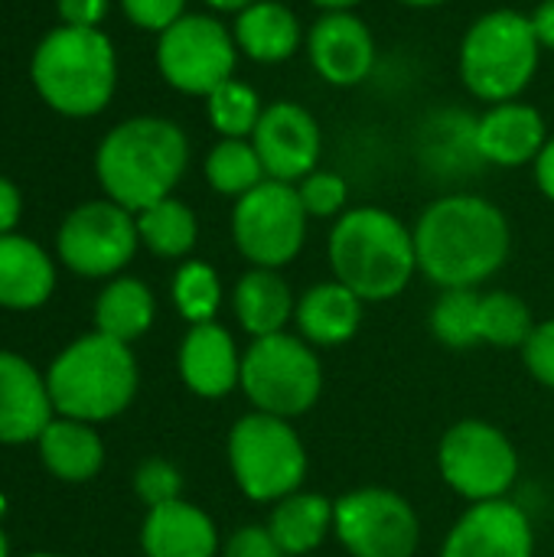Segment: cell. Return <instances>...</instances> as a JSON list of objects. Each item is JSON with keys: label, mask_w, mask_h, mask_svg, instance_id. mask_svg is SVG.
Masks as SVG:
<instances>
[{"label": "cell", "mask_w": 554, "mask_h": 557, "mask_svg": "<svg viewBox=\"0 0 554 557\" xmlns=\"http://www.w3.org/2000/svg\"><path fill=\"white\" fill-rule=\"evenodd\" d=\"M235 486L245 499L274 506L297 493L307 480V447L291 421L251 411L238 418L225 441Z\"/></svg>", "instance_id": "52a82bcc"}, {"label": "cell", "mask_w": 554, "mask_h": 557, "mask_svg": "<svg viewBox=\"0 0 554 557\" xmlns=\"http://www.w3.org/2000/svg\"><path fill=\"white\" fill-rule=\"evenodd\" d=\"M206 111H209V121L212 127L222 134V137H235V140H251L264 108H261V98L255 95L251 85L245 82H235L229 78L225 85H219L209 98H206Z\"/></svg>", "instance_id": "d6a6232c"}, {"label": "cell", "mask_w": 554, "mask_h": 557, "mask_svg": "<svg viewBox=\"0 0 554 557\" xmlns=\"http://www.w3.org/2000/svg\"><path fill=\"white\" fill-rule=\"evenodd\" d=\"M539 55L542 46L526 13L490 10L464 33L460 78L467 91L483 101H516L529 88L539 69Z\"/></svg>", "instance_id": "8992f818"}, {"label": "cell", "mask_w": 554, "mask_h": 557, "mask_svg": "<svg viewBox=\"0 0 554 557\" xmlns=\"http://www.w3.org/2000/svg\"><path fill=\"white\" fill-rule=\"evenodd\" d=\"M170 294H173L176 313L189 326L212 323L222 307V281H219L216 268L206 261H183L173 274Z\"/></svg>", "instance_id": "4dcf8cb0"}, {"label": "cell", "mask_w": 554, "mask_h": 557, "mask_svg": "<svg viewBox=\"0 0 554 557\" xmlns=\"http://www.w3.org/2000/svg\"><path fill=\"white\" fill-rule=\"evenodd\" d=\"M219 548L222 545L212 516L186 499L153 506L144 516L140 525L144 557H216Z\"/></svg>", "instance_id": "ffe728a7"}, {"label": "cell", "mask_w": 554, "mask_h": 557, "mask_svg": "<svg viewBox=\"0 0 554 557\" xmlns=\"http://www.w3.org/2000/svg\"><path fill=\"white\" fill-rule=\"evenodd\" d=\"M134 493L147 509L176 503L183 499V473L170 460L150 457L134 470Z\"/></svg>", "instance_id": "e575fe53"}, {"label": "cell", "mask_w": 554, "mask_h": 557, "mask_svg": "<svg viewBox=\"0 0 554 557\" xmlns=\"http://www.w3.org/2000/svg\"><path fill=\"white\" fill-rule=\"evenodd\" d=\"M56 290V264L26 235H0V307L36 310Z\"/></svg>", "instance_id": "7402d4cb"}, {"label": "cell", "mask_w": 554, "mask_h": 557, "mask_svg": "<svg viewBox=\"0 0 554 557\" xmlns=\"http://www.w3.org/2000/svg\"><path fill=\"white\" fill-rule=\"evenodd\" d=\"M29 78L39 98L65 117L108 108L118 85V55L98 26H56L33 52Z\"/></svg>", "instance_id": "5b68a950"}, {"label": "cell", "mask_w": 554, "mask_h": 557, "mask_svg": "<svg viewBox=\"0 0 554 557\" xmlns=\"http://www.w3.org/2000/svg\"><path fill=\"white\" fill-rule=\"evenodd\" d=\"M108 13V0H59L65 26H98Z\"/></svg>", "instance_id": "f35d334b"}, {"label": "cell", "mask_w": 554, "mask_h": 557, "mask_svg": "<svg viewBox=\"0 0 554 557\" xmlns=\"http://www.w3.org/2000/svg\"><path fill=\"white\" fill-rule=\"evenodd\" d=\"M532 310L509 290L480 294V343L496 349H522L532 336Z\"/></svg>", "instance_id": "f546056e"}, {"label": "cell", "mask_w": 554, "mask_h": 557, "mask_svg": "<svg viewBox=\"0 0 554 557\" xmlns=\"http://www.w3.org/2000/svg\"><path fill=\"white\" fill-rule=\"evenodd\" d=\"M189 163V140L180 124L167 117H131L111 127L95 153V173L111 202L127 212L173 196Z\"/></svg>", "instance_id": "7a4b0ae2"}, {"label": "cell", "mask_w": 554, "mask_h": 557, "mask_svg": "<svg viewBox=\"0 0 554 557\" xmlns=\"http://www.w3.org/2000/svg\"><path fill=\"white\" fill-rule=\"evenodd\" d=\"M535 183L554 202V137L542 147V153L535 157Z\"/></svg>", "instance_id": "b9f144b4"}, {"label": "cell", "mask_w": 554, "mask_h": 557, "mask_svg": "<svg viewBox=\"0 0 554 557\" xmlns=\"http://www.w3.org/2000/svg\"><path fill=\"white\" fill-rule=\"evenodd\" d=\"M127 20L140 29L163 33L186 13V0H121Z\"/></svg>", "instance_id": "8d00e7d4"}, {"label": "cell", "mask_w": 554, "mask_h": 557, "mask_svg": "<svg viewBox=\"0 0 554 557\" xmlns=\"http://www.w3.org/2000/svg\"><path fill=\"white\" fill-rule=\"evenodd\" d=\"M20 212H23V196H20L16 183L0 176V235H10L16 228Z\"/></svg>", "instance_id": "ab89813d"}, {"label": "cell", "mask_w": 554, "mask_h": 557, "mask_svg": "<svg viewBox=\"0 0 554 557\" xmlns=\"http://www.w3.org/2000/svg\"><path fill=\"white\" fill-rule=\"evenodd\" d=\"M431 333L447 349H470L480 343V294L473 287L441 290L431 310Z\"/></svg>", "instance_id": "1f68e13d"}, {"label": "cell", "mask_w": 554, "mask_h": 557, "mask_svg": "<svg viewBox=\"0 0 554 557\" xmlns=\"http://www.w3.org/2000/svg\"><path fill=\"white\" fill-rule=\"evenodd\" d=\"M529 20H532V29H535L539 46L554 52V0H542Z\"/></svg>", "instance_id": "60d3db41"}, {"label": "cell", "mask_w": 554, "mask_h": 557, "mask_svg": "<svg viewBox=\"0 0 554 557\" xmlns=\"http://www.w3.org/2000/svg\"><path fill=\"white\" fill-rule=\"evenodd\" d=\"M39 463L62 483H88L104 467V441L95 424L75 418H52L36 441Z\"/></svg>", "instance_id": "603a6c76"}, {"label": "cell", "mask_w": 554, "mask_h": 557, "mask_svg": "<svg viewBox=\"0 0 554 557\" xmlns=\"http://www.w3.org/2000/svg\"><path fill=\"white\" fill-rule=\"evenodd\" d=\"M238 46L225 23L206 13H183L160 33L157 69L176 91L209 98L235 72Z\"/></svg>", "instance_id": "8fae6325"}, {"label": "cell", "mask_w": 554, "mask_h": 557, "mask_svg": "<svg viewBox=\"0 0 554 557\" xmlns=\"http://www.w3.org/2000/svg\"><path fill=\"white\" fill-rule=\"evenodd\" d=\"M3 509H7V499L0 496V516H3Z\"/></svg>", "instance_id": "c3c4849f"}, {"label": "cell", "mask_w": 554, "mask_h": 557, "mask_svg": "<svg viewBox=\"0 0 554 557\" xmlns=\"http://www.w3.org/2000/svg\"><path fill=\"white\" fill-rule=\"evenodd\" d=\"M140 245L137 215L111 199L75 206L56 235L59 261L78 277H118Z\"/></svg>", "instance_id": "7c38bea8"}, {"label": "cell", "mask_w": 554, "mask_h": 557, "mask_svg": "<svg viewBox=\"0 0 554 557\" xmlns=\"http://www.w3.org/2000/svg\"><path fill=\"white\" fill-rule=\"evenodd\" d=\"M0 557H10V542H7L3 529H0Z\"/></svg>", "instance_id": "bcb514c9"}, {"label": "cell", "mask_w": 554, "mask_h": 557, "mask_svg": "<svg viewBox=\"0 0 554 557\" xmlns=\"http://www.w3.org/2000/svg\"><path fill=\"white\" fill-rule=\"evenodd\" d=\"M52 418L46 375L29 359L0 349V444H36Z\"/></svg>", "instance_id": "e0dca14e"}, {"label": "cell", "mask_w": 554, "mask_h": 557, "mask_svg": "<svg viewBox=\"0 0 554 557\" xmlns=\"http://www.w3.org/2000/svg\"><path fill=\"white\" fill-rule=\"evenodd\" d=\"M212 10H225V13H238V10H245L248 3H255V0H206Z\"/></svg>", "instance_id": "ee69618b"}, {"label": "cell", "mask_w": 554, "mask_h": 557, "mask_svg": "<svg viewBox=\"0 0 554 557\" xmlns=\"http://www.w3.org/2000/svg\"><path fill=\"white\" fill-rule=\"evenodd\" d=\"M398 3H405V7H421V10H428V7H441V3H447V0H398Z\"/></svg>", "instance_id": "f6af8a7d"}, {"label": "cell", "mask_w": 554, "mask_h": 557, "mask_svg": "<svg viewBox=\"0 0 554 557\" xmlns=\"http://www.w3.org/2000/svg\"><path fill=\"white\" fill-rule=\"evenodd\" d=\"M333 277L362 304L395 300L418 274L415 232L379 206L346 209L327 242Z\"/></svg>", "instance_id": "3957f363"}, {"label": "cell", "mask_w": 554, "mask_h": 557, "mask_svg": "<svg viewBox=\"0 0 554 557\" xmlns=\"http://www.w3.org/2000/svg\"><path fill=\"white\" fill-rule=\"evenodd\" d=\"M176 369L183 385L199 398H225L238 388L242 375V352L232 339V333L222 323H196L186 330Z\"/></svg>", "instance_id": "ac0fdd59"}, {"label": "cell", "mask_w": 554, "mask_h": 557, "mask_svg": "<svg viewBox=\"0 0 554 557\" xmlns=\"http://www.w3.org/2000/svg\"><path fill=\"white\" fill-rule=\"evenodd\" d=\"M153 290L137 277H111L95 300V330L127 346L153 326Z\"/></svg>", "instance_id": "4316f807"}, {"label": "cell", "mask_w": 554, "mask_h": 557, "mask_svg": "<svg viewBox=\"0 0 554 557\" xmlns=\"http://www.w3.org/2000/svg\"><path fill=\"white\" fill-rule=\"evenodd\" d=\"M438 470L444 483L473 503L506 499L519 480V454L513 441L490 421L467 418L447 428L438 444Z\"/></svg>", "instance_id": "9c48e42d"}, {"label": "cell", "mask_w": 554, "mask_h": 557, "mask_svg": "<svg viewBox=\"0 0 554 557\" xmlns=\"http://www.w3.org/2000/svg\"><path fill=\"white\" fill-rule=\"evenodd\" d=\"M545 144H549L545 117L539 114V108L526 101L493 104L473 127V150L496 166L535 163Z\"/></svg>", "instance_id": "d6986e66"}, {"label": "cell", "mask_w": 554, "mask_h": 557, "mask_svg": "<svg viewBox=\"0 0 554 557\" xmlns=\"http://www.w3.org/2000/svg\"><path fill=\"white\" fill-rule=\"evenodd\" d=\"M362 307L366 304L346 284L333 277V281L307 287L297 297L294 323H297L300 339H307L313 349H333V346L349 343L359 333Z\"/></svg>", "instance_id": "44dd1931"}, {"label": "cell", "mask_w": 554, "mask_h": 557, "mask_svg": "<svg viewBox=\"0 0 554 557\" xmlns=\"http://www.w3.org/2000/svg\"><path fill=\"white\" fill-rule=\"evenodd\" d=\"M313 7H320V10H327V13H333V10H353L356 3H362V0H310Z\"/></svg>", "instance_id": "7bdbcfd3"}, {"label": "cell", "mask_w": 554, "mask_h": 557, "mask_svg": "<svg viewBox=\"0 0 554 557\" xmlns=\"http://www.w3.org/2000/svg\"><path fill=\"white\" fill-rule=\"evenodd\" d=\"M26 557H62V555H52V552H36V555H26Z\"/></svg>", "instance_id": "7dc6e473"}, {"label": "cell", "mask_w": 554, "mask_h": 557, "mask_svg": "<svg viewBox=\"0 0 554 557\" xmlns=\"http://www.w3.org/2000/svg\"><path fill=\"white\" fill-rule=\"evenodd\" d=\"M251 144L261 157L264 176L281 183H300L317 170L320 160V124L297 101H274L264 108Z\"/></svg>", "instance_id": "5bb4252c"}, {"label": "cell", "mask_w": 554, "mask_h": 557, "mask_svg": "<svg viewBox=\"0 0 554 557\" xmlns=\"http://www.w3.org/2000/svg\"><path fill=\"white\" fill-rule=\"evenodd\" d=\"M333 535L349 557H415L421 545V519L405 496L366 486L336 499Z\"/></svg>", "instance_id": "4fadbf2b"}, {"label": "cell", "mask_w": 554, "mask_h": 557, "mask_svg": "<svg viewBox=\"0 0 554 557\" xmlns=\"http://www.w3.org/2000/svg\"><path fill=\"white\" fill-rule=\"evenodd\" d=\"M307 209L294 183L264 180L232 209V238L251 268H284L307 242Z\"/></svg>", "instance_id": "30bf717a"}, {"label": "cell", "mask_w": 554, "mask_h": 557, "mask_svg": "<svg viewBox=\"0 0 554 557\" xmlns=\"http://www.w3.org/2000/svg\"><path fill=\"white\" fill-rule=\"evenodd\" d=\"M238 388L255 411L294 421L320 401L323 366L317 349L294 333L258 336L242 352Z\"/></svg>", "instance_id": "ba28073f"}, {"label": "cell", "mask_w": 554, "mask_h": 557, "mask_svg": "<svg viewBox=\"0 0 554 557\" xmlns=\"http://www.w3.org/2000/svg\"><path fill=\"white\" fill-rule=\"evenodd\" d=\"M222 557H291L268 532V525H242L235 529L225 545H222Z\"/></svg>", "instance_id": "74e56055"}, {"label": "cell", "mask_w": 554, "mask_h": 557, "mask_svg": "<svg viewBox=\"0 0 554 557\" xmlns=\"http://www.w3.org/2000/svg\"><path fill=\"white\" fill-rule=\"evenodd\" d=\"M297 193H300V202H304L310 219H333V215L346 212L349 186H346V180L340 173L313 170L310 176L300 180Z\"/></svg>", "instance_id": "836d02e7"}, {"label": "cell", "mask_w": 554, "mask_h": 557, "mask_svg": "<svg viewBox=\"0 0 554 557\" xmlns=\"http://www.w3.org/2000/svg\"><path fill=\"white\" fill-rule=\"evenodd\" d=\"M137 235L140 245H147V251H153L157 258H186L196 248L199 222L186 202L167 196L137 212Z\"/></svg>", "instance_id": "83f0119b"}, {"label": "cell", "mask_w": 554, "mask_h": 557, "mask_svg": "<svg viewBox=\"0 0 554 557\" xmlns=\"http://www.w3.org/2000/svg\"><path fill=\"white\" fill-rule=\"evenodd\" d=\"M268 176H264L261 157H258L251 140L222 137L206 157V183L222 196L242 199L245 193H251Z\"/></svg>", "instance_id": "f1b7e54d"}, {"label": "cell", "mask_w": 554, "mask_h": 557, "mask_svg": "<svg viewBox=\"0 0 554 557\" xmlns=\"http://www.w3.org/2000/svg\"><path fill=\"white\" fill-rule=\"evenodd\" d=\"M522 359H526L529 375H532L539 385L554 388V320L535 323L532 336H529L526 346H522Z\"/></svg>", "instance_id": "d590c367"}, {"label": "cell", "mask_w": 554, "mask_h": 557, "mask_svg": "<svg viewBox=\"0 0 554 557\" xmlns=\"http://www.w3.org/2000/svg\"><path fill=\"white\" fill-rule=\"evenodd\" d=\"M336 503L320 493H291L287 499L271 506L268 532L291 557H304L317 552L333 535Z\"/></svg>", "instance_id": "484cf974"}, {"label": "cell", "mask_w": 554, "mask_h": 557, "mask_svg": "<svg viewBox=\"0 0 554 557\" xmlns=\"http://www.w3.org/2000/svg\"><path fill=\"white\" fill-rule=\"evenodd\" d=\"M232 36L238 52L264 65L291 59L304 39L297 13L281 0H255L245 10H238L232 23Z\"/></svg>", "instance_id": "d4e9b609"}, {"label": "cell", "mask_w": 554, "mask_h": 557, "mask_svg": "<svg viewBox=\"0 0 554 557\" xmlns=\"http://www.w3.org/2000/svg\"><path fill=\"white\" fill-rule=\"evenodd\" d=\"M441 557H535V532L509 499L473 503L447 532Z\"/></svg>", "instance_id": "9a60e30c"}, {"label": "cell", "mask_w": 554, "mask_h": 557, "mask_svg": "<svg viewBox=\"0 0 554 557\" xmlns=\"http://www.w3.org/2000/svg\"><path fill=\"white\" fill-rule=\"evenodd\" d=\"M140 385L137 359L127 343L104 333L72 339L46 369V388L59 418L101 424L131 408Z\"/></svg>", "instance_id": "277c9868"}, {"label": "cell", "mask_w": 554, "mask_h": 557, "mask_svg": "<svg viewBox=\"0 0 554 557\" xmlns=\"http://www.w3.org/2000/svg\"><path fill=\"white\" fill-rule=\"evenodd\" d=\"M411 232L418 271L441 290H477L506 264L513 248V232L503 209L470 193L434 199Z\"/></svg>", "instance_id": "6da1fadb"}, {"label": "cell", "mask_w": 554, "mask_h": 557, "mask_svg": "<svg viewBox=\"0 0 554 557\" xmlns=\"http://www.w3.org/2000/svg\"><path fill=\"white\" fill-rule=\"evenodd\" d=\"M307 55L323 82L336 88H353L366 82L376 65V39L356 13L333 10L310 26Z\"/></svg>", "instance_id": "2e32d148"}, {"label": "cell", "mask_w": 554, "mask_h": 557, "mask_svg": "<svg viewBox=\"0 0 554 557\" xmlns=\"http://www.w3.org/2000/svg\"><path fill=\"white\" fill-rule=\"evenodd\" d=\"M232 310L242 330L251 339H258V336L287 333V323L294 320V310H297V297L291 284L281 277V271L251 268L238 277L232 290Z\"/></svg>", "instance_id": "cb8c5ba5"}]
</instances>
